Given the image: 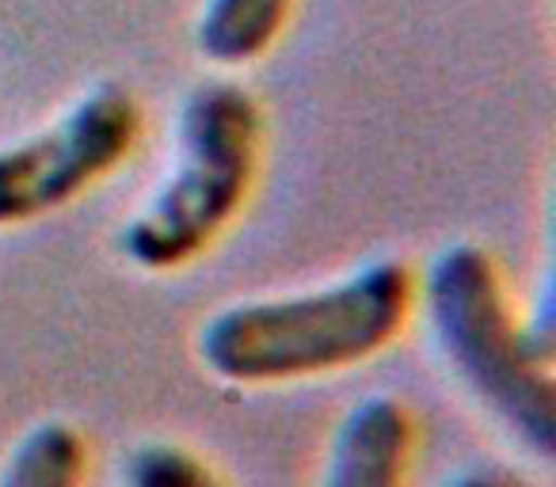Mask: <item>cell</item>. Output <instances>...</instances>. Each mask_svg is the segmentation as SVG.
<instances>
[{"mask_svg":"<svg viewBox=\"0 0 556 487\" xmlns=\"http://www.w3.org/2000/svg\"><path fill=\"white\" fill-rule=\"evenodd\" d=\"M294 0H206L194 42L217 65H248L263 57L290 20Z\"/></svg>","mask_w":556,"mask_h":487,"instance_id":"cell-6","label":"cell"},{"mask_svg":"<svg viewBox=\"0 0 556 487\" xmlns=\"http://www.w3.org/2000/svg\"><path fill=\"white\" fill-rule=\"evenodd\" d=\"M412 446V411L386 393L366 396L336 426L317 487H404Z\"/></svg>","mask_w":556,"mask_h":487,"instance_id":"cell-5","label":"cell"},{"mask_svg":"<svg viewBox=\"0 0 556 487\" xmlns=\"http://www.w3.org/2000/svg\"><path fill=\"white\" fill-rule=\"evenodd\" d=\"M126 487H225L199 453L179 441H141L123 461Z\"/></svg>","mask_w":556,"mask_h":487,"instance_id":"cell-8","label":"cell"},{"mask_svg":"<svg viewBox=\"0 0 556 487\" xmlns=\"http://www.w3.org/2000/svg\"><path fill=\"white\" fill-rule=\"evenodd\" d=\"M88 472V441L65 419H39L20 434L0 464V487H80Z\"/></svg>","mask_w":556,"mask_h":487,"instance_id":"cell-7","label":"cell"},{"mask_svg":"<svg viewBox=\"0 0 556 487\" xmlns=\"http://www.w3.org/2000/svg\"><path fill=\"white\" fill-rule=\"evenodd\" d=\"M146 115L123 85H96L62 118L0 149V229L50 217L138 149Z\"/></svg>","mask_w":556,"mask_h":487,"instance_id":"cell-4","label":"cell"},{"mask_svg":"<svg viewBox=\"0 0 556 487\" xmlns=\"http://www.w3.org/2000/svg\"><path fill=\"white\" fill-rule=\"evenodd\" d=\"M263 145V111L232 80L199 85L179 107L176 164L153 198L123 225L118 252L141 271H176L237 221Z\"/></svg>","mask_w":556,"mask_h":487,"instance_id":"cell-2","label":"cell"},{"mask_svg":"<svg viewBox=\"0 0 556 487\" xmlns=\"http://www.w3.org/2000/svg\"><path fill=\"white\" fill-rule=\"evenodd\" d=\"M416 297V271L404 259H370L320 290L217 309L199 332V362L229 385L340 373L381 355Z\"/></svg>","mask_w":556,"mask_h":487,"instance_id":"cell-1","label":"cell"},{"mask_svg":"<svg viewBox=\"0 0 556 487\" xmlns=\"http://www.w3.org/2000/svg\"><path fill=\"white\" fill-rule=\"evenodd\" d=\"M424 305L439 350L462 385L538 457L556 441V381L548 347L510 312L500 267L472 240L446 244L424 274Z\"/></svg>","mask_w":556,"mask_h":487,"instance_id":"cell-3","label":"cell"},{"mask_svg":"<svg viewBox=\"0 0 556 487\" xmlns=\"http://www.w3.org/2000/svg\"><path fill=\"white\" fill-rule=\"evenodd\" d=\"M442 487H518V479L495 464H472V469L454 472Z\"/></svg>","mask_w":556,"mask_h":487,"instance_id":"cell-9","label":"cell"}]
</instances>
